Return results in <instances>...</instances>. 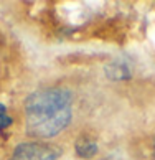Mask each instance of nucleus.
Instances as JSON below:
<instances>
[{
    "instance_id": "f257e3e1",
    "label": "nucleus",
    "mask_w": 155,
    "mask_h": 160,
    "mask_svg": "<svg viewBox=\"0 0 155 160\" xmlns=\"http://www.w3.org/2000/svg\"><path fill=\"white\" fill-rule=\"evenodd\" d=\"M25 126L35 139H51L73 119V94L68 88L53 86L33 91L25 99Z\"/></svg>"
},
{
    "instance_id": "f03ea898",
    "label": "nucleus",
    "mask_w": 155,
    "mask_h": 160,
    "mask_svg": "<svg viewBox=\"0 0 155 160\" xmlns=\"http://www.w3.org/2000/svg\"><path fill=\"white\" fill-rule=\"evenodd\" d=\"M61 150L45 142H23L17 145L8 160H56Z\"/></svg>"
},
{
    "instance_id": "7ed1b4c3",
    "label": "nucleus",
    "mask_w": 155,
    "mask_h": 160,
    "mask_svg": "<svg viewBox=\"0 0 155 160\" xmlns=\"http://www.w3.org/2000/svg\"><path fill=\"white\" fill-rule=\"evenodd\" d=\"M104 71H106V76L112 81H124V79H129L132 76L129 63L122 61V60H116V61L107 63Z\"/></svg>"
},
{
    "instance_id": "20e7f679",
    "label": "nucleus",
    "mask_w": 155,
    "mask_h": 160,
    "mask_svg": "<svg viewBox=\"0 0 155 160\" xmlns=\"http://www.w3.org/2000/svg\"><path fill=\"white\" fill-rule=\"evenodd\" d=\"M76 155L81 158H91L98 153V144L96 140L89 139V137H79L74 144Z\"/></svg>"
},
{
    "instance_id": "39448f33",
    "label": "nucleus",
    "mask_w": 155,
    "mask_h": 160,
    "mask_svg": "<svg viewBox=\"0 0 155 160\" xmlns=\"http://www.w3.org/2000/svg\"><path fill=\"white\" fill-rule=\"evenodd\" d=\"M12 122H13V119L8 116V112H7V108L0 102V132H2L3 129H7L12 126Z\"/></svg>"
},
{
    "instance_id": "423d86ee",
    "label": "nucleus",
    "mask_w": 155,
    "mask_h": 160,
    "mask_svg": "<svg viewBox=\"0 0 155 160\" xmlns=\"http://www.w3.org/2000/svg\"><path fill=\"white\" fill-rule=\"evenodd\" d=\"M152 153H153V160H155V135H153V147H152Z\"/></svg>"
}]
</instances>
